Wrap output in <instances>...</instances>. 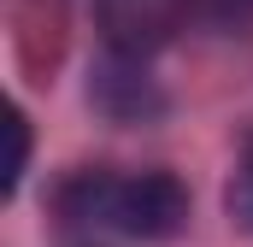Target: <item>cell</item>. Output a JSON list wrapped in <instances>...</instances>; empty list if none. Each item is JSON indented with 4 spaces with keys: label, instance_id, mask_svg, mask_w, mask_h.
Returning a JSON list of instances; mask_svg holds the SVG:
<instances>
[{
    "label": "cell",
    "instance_id": "obj_1",
    "mask_svg": "<svg viewBox=\"0 0 253 247\" xmlns=\"http://www.w3.org/2000/svg\"><path fill=\"white\" fill-rule=\"evenodd\" d=\"M65 218L100 236H124V242H171L189 224V194L165 171H135V177H112V171H88L59 194Z\"/></svg>",
    "mask_w": 253,
    "mask_h": 247
},
{
    "label": "cell",
    "instance_id": "obj_2",
    "mask_svg": "<svg viewBox=\"0 0 253 247\" xmlns=\"http://www.w3.org/2000/svg\"><path fill=\"white\" fill-rule=\"evenodd\" d=\"M94 18L106 30V47L118 59L141 65L147 53H159L183 18H189V0H94Z\"/></svg>",
    "mask_w": 253,
    "mask_h": 247
},
{
    "label": "cell",
    "instance_id": "obj_3",
    "mask_svg": "<svg viewBox=\"0 0 253 247\" xmlns=\"http://www.w3.org/2000/svg\"><path fill=\"white\" fill-rule=\"evenodd\" d=\"M6 129H12V159H6V200H12V194H18V183H24V171H30V118L12 106Z\"/></svg>",
    "mask_w": 253,
    "mask_h": 247
},
{
    "label": "cell",
    "instance_id": "obj_4",
    "mask_svg": "<svg viewBox=\"0 0 253 247\" xmlns=\"http://www.w3.org/2000/svg\"><path fill=\"white\" fill-rule=\"evenodd\" d=\"M230 212L253 230V147L242 153V171H236V183H230Z\"/></svg>",
    "mask_w": 253,
    "mask_h": 247
}]
</instances>
